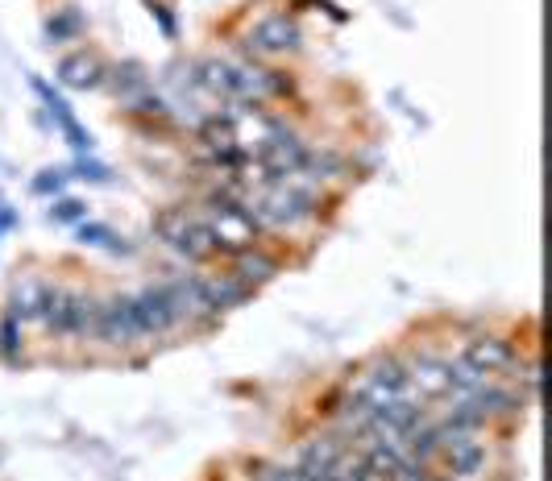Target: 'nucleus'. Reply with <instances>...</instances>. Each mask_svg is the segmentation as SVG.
<instances>
[{
	"label": "nucleus",
	"mask_w": 552,
	"mask_h": 481,
	"mask_svg": "<svg viewBox=\"0 0 552 481\" xmlns=\"http://www.w3.org/2000/svg\"><path fill=\"white\" fill-rule=\"evenodd\" d=\"M208 233L216 241V249H229V253H241V249H254V233H258V220L250 212V204L233 200V195H212L208 200Z\"/></svg>",
	"instance_id": "obj_1"
},
{
	"label": "nucleus",
	"mask_w": 552,
	"mask_h": 481,
	"mask_svg": "<svg viewBox=\"0 0 552 481\" xmlns=\"http://www.w3.org/2000/svg\"><path fill=\"white\" fill-rule=\"evenodd\" d=\"M154 233H158V241H167L175 253H183L187 262H204V258L216 253V241L208 233V224L196 220L187 208H162L154 216Z\"/></svg>",
	"instance_id": "obj_2"
},
{
	"label": "nucleus",
	"mask_w": 552,
	"mask_h": 481,
	"mask_svg": "<svg viewBox=\"0 0 552 481\" xmlns=\"http://www.w3.org/2000/svg\"><path fill=\"white\" fill-rule=\"evenodd\" d=\"M250 212H254V220H258V229H291V224L308 220V216L316 212V195H312L308 187H295V183L287 179V183H279L274 191H266Z\"/></svg>",
	"instance_id": "obj_3"
},
{
	"label": "nucleus",
	"mask_w": 552,
	"mask_h": 481,
	"mask_svg": "<svg viewBox=\"0 0 552 481\" xmlns=\"http://www.w3.org/2000/svg\"><path fill=\"white\" fill-rule=\"evenodd\" d=\"M96 311H100V303L75 295V291H50L46 307H42V324L50 332H63V336H92Z\"/></svg>",
	"instance_id": "obj_4"
},
{
	"label": "nucleus",
	"mask_w": 552,
	"mask_h": 481,
	"mask_svg": "<svg viewBox=\"0 0 552 481\" xmlns=\"http://www.w3.org/2000/svg\"><path fill=\"white\" fill-rule=\"evenodd\" d=\"M258 162H262V179L270 183H287L291 175L303 171V162H308V150H303V141L295 133H283V129H274L262 137V146H258Z\"/></svg>",
	"instance_id": "obj_5"
},
{
	"label": "nucleus",
	"mask_w": 552,
	"mask_h": 481,
	"mask_svg": "<svg viewBox=\"0 0 552 481\" xmlns=\"http://www.w3.org/2000/svg\"><path fill=\"white\" fill-rule=\"evenodd\" d=\"M129 316H133L137 336H162V332H171L175 320H179L162 287H146L142 295H133L129 299Z\"/></svg>",
	"instance_id": "obj_6"
},
{
	"label": "nucleus",
	"mask_w": 552,
	"mask_h": 481,
	"mask_svg": "<svg viewBox=\"0 0 552 481\" xmlns=\"http://www.w3.org/2000/svg\"><path fill=\"white\" fill-rule=\"evenodd\" d=\"M291 92V79H283L279 71H266L258 63H245L233 71V96L250 100V104H262V100H279Z\"/></svg>",
	"instance_id": "obj_7"
},
{
	"label": "nucleus",
	"mask_w": 552,
	"mask_h": 481,
	"mask_svg": "<svg viewBox=\"0 0 552 481\" xmlns=\"http://www.w3.org/2000/svg\"><path fill=\"white\" fill-rule=\"evenodd\" d=\"M250 50L258 54H287V50H299V25L287 17V13H270L262 17L254 30H250Z\"/></svg>",
	"instance_id": "obj_8"
},
{
	"label": "nucleus",
	"mask_w": 552,
	"mask_h": 481,
	"mask_svg": "<svg viewBox=\"0 0 552 481\" xmlns=\"http://www.w3.org/2000/svg\"><path fill=\"white\" fill-rule=\"evenodd\" d=\"M96 336L104 345H133L137 341V328H133V316H129V299H108L100 303L96 311Z\"/></svg>",
	"instance_id": "obj_9"
},
{
	"label": "nucleus",
	"mask_w": 552,
	"mask_h": 481,
	"mask_svg": "<svg viewBox=\"0 0 552 481\" xmlns=\"http://www.w3.org/2000/svg\"><path fill=\"white\" fill-rule=\"evenodd\" d=\"M34 92L42 96V104L50 108V117H54V125H59L63 129V137H67V146L75 150V154H88L92 150V133L84 129V125H79L75 117H71V108H67V100L63 96H54L50 88H46V83L42 79H34Z\"/></svg>",
	"instance_id": "obj_10"
},
{
	"label": "nucleus",
	"mask_w": 552,
	"mask_h": 481,
	"mask_svg": "<svg viewBox=\"0 0 552 481\" xmlns=\"http://www.w3.org/2000/svg\"><path fill=\"white\" fill-rule=\"evenodd\" d=\"M465 365H474L478 374H503L515 361V349L503 341V336H478V341L465 345Z\"/></svg>",
	"instance_id": "obj_11"
},
{
	"label": "nucleus",
	"mask_w": 552,
	"mask_h": 481,
	"mask_svg": "<svg viewBox=\"0 0 552 481\" xmlns=\"http://www.w3.org/2000/svg\"><path fill=\"white\" fill-rule=\"evenodd\" d=\"M411 374V386H420V394H428V399H440V394H449L453 382H449V361H440L432 353H420L416 361L407 365Z\"/></svg>",
	"instance_id": "obj_12"
},
{
	"label": "nucleus",
	"mask_w": 552,
	"mask_h": 481,
	"mask_svg": "<svg viewBox=\"0 0 552 481\" xmlns=\"http://www.w3.org/2000/svg\"><path fill=\"white\" fill-rule=\"evenodd\" d=\"M100 75H104V67L88 50H75V54H67V59L59 63V83H63V88H75V92L96 88Z\"/></svg>",
	"instance_id": "obj_13"
},
{
	"label": "nucleus",
	"mask_w": 552,
	"mask_h": 481,
	"mask_svg": "<svg viewBox=\"0 0 552 481\" xmlns=\"http://www.w3.org/2000/svg\"><path fill=\"white\" fill-rule=\"evenodd\" d=\"M345 457V440L341 436H320L299 448V469L303 473H333V465Z\"/></svg>",
	"instance_id": "obj_14"
},
{
	"label": "nucleus",
	"mask_w": 552,
	"mask_h": 481,
	"mask_svg": "<svg viewBox=\"0 0 552 481\" xmlns=\"http://www.w3.org/2000/svg\"><path fill=\"white\" fill-rule=\"evenodd\" d=\"M46 295H50L46 282L34 278V274H25L17 287H13V307H9V316H17V320H42Z\"/></svg>",
	"instance_id": "obj_15"
},
{
	"label": "nucleus",
	"mask_w": 552,
	"mask_h": 481,
	"mask_svg": "<svg viewBox=\"0 0 552 481\" xmlns=\"http://www.w3.org/2000/svg\"><path fill=\"white\" fill-rule=\"evenodd\" d=\"M445 452H449V477H457V481H465V477H478V473H482V465H486V444H482V440H474V436H465V440L449 444Z\"/></svg>",
	"instance_id": "obj_16"
},
{
	"label": "nucleus",
	"mask_w": 552,
	"mask_h": 481,
	"mask_svg": "<svg viewBox=\"0 0 552 481\" xmlns=\"http://www.w3.org/2000/svg\"><path fill=\"white\" fill-rule=\"evenodd\" d=\"M233 274L245 282V287H262V282H270L274 274H279V262L262 249H241L233 258Z\"/></svg>",
	"instance_id": "obj_17"
},
{
	"label": "nucleus",
	"mask_w": 552,
	"mask_h": 481,
	"mask_svg": "<svg viewBox=\"0 0 552 481\" xmlns=\"http://www.w3.org/2000/svg\"><path fill=\"white\" fill-rule=\"evenodd\" d=\"M204 291L212 299L216 311H225V307H241L245 299L254 295V287H245V282L237 274H216V278H204Z\"/></svg>",
	"instance_id": "obj_18"
},
{
	"label": "nucleus",
	"mask_w": 552,
	"mask_h": 481,
	"mask_svg": "<svg viewBox=\"0 0 552 481\" xmlns=\"http://www.w3.org/2000/svg\"><path fill=\"white\" fill-rule=\"evenodd\" d=\"M461 399H469L478 411H482V419H490V415H507V411H519L523 407V399L519 394H511V390H503V386H482V390H474V394H461Z\"/></svg>",
	"instance_id": "obj_19"
},
{
	"label": "nucleus",
	"mask_w": 552,
	"mask_h": 481,
	"mask_svg": "<svg viewBox=\"0 0 552 481\" xmlns=\"http://www.w3.org/2000/svg\"><path fill=\"white\" fill-rule=\"evenodd\" d=\"M366 457V465H370V473H374V481H386L391 477L403 461H407V452H403V444H386V440H370V448L362 452Z\"/></svg>",
	"instance_id": "obj_20"
},
{
	"label": "nucleus",
	"mask_w": 552,
	"mask_h": 481,
	"mask_svg": "<svg viewBox=\"0 0 552 481\" xmlns=\"http://www.w3.org/2000/svg\"><path fill=\"white\" fill-rule=\"evenodd\" d=\"M449 382H453L457 394H474L490 382V374H478L474 365H465V361H449Z\"/></svg>",
	"instance_id": "obj_21"
},
{
	"label": "nucleus",
	"mask_w": 552,
	"mask_h": 481,
	"mask_svg": "<svg viewBox=\"0 0 552 481\" xmlns=\"http://www.w3.org/2000/svg\"><path fill=\"white\" fill-rule=\"evenodd\" d=\"M79 30H84V17H79L75 9H59V17H50V25H46V38L50 42H67Z\"/></svg>",
	"instance_id": "obj_22"
},
{
	"label": "nucleus",
	"mask_w": 552,
	"mask_h": 481,
	"mask_svg": "<svg viewBox=\"0 0 552 481\" xmlns=\"http://www.w3.org/2000/svg\"><path fill=\"white\" fill-rule=\"evenodd\" d=\"M200 83L208 92H220V96H233V67H225V63H204V75H200Z\"/></svg>",
	"instance_id": "obj_23"
},
{
	"label": "nucleus",
	"mask_w": 552,
	"mask_h": 481,
	"mask_svg": "<svg viewBox=\"0 0 552 481\" xmlns=\"http://www.w3.org/2000/svg\"><path fill=\"white\" fill-rule=\"evenodd\" d=\"M79 241H84V245H100V249H113V253L129 249L113 229H108V224H84V229H79Z\"/></svg>",
	"instance_id": "obj_24"
},
{
	"label": "nucleus",
	"mask_w": 552,
	"mask_h": 481,
	"mask_svg": "<svg viewBox=\"0 0 552 481\" xmlns=\"http://www.w3.org/2000/svg\"><path fill=\"white\" fill-rule=\"evenodd\" d=\"M333 477L337 481H374V473H370V465H366V457H345L333 465Z\"/></svg>",
	"instance_id": "obj_25"
},
{
	"label": "nucleus",
	"mask_w": 552,
	"mask_h": 481,
	"mask_svg": "<svg viewBox=\"0 0 552 481\" xmlns=\"http://www.w3.org/2000/svg\"><path fill=\"white\" fill-rule=\"evenodd\" d=\"M0 353L9 361L21 353V320L17 316H5V324H0Z\"/></svg>",
	"instance_id": "obj_26"
},
{
	"label": "nucleus",
	"mask_w": 552,
	"mask_h": 481,
	"mask_svg": "<svg viewBox=\"0 0 552 481\" xmlns=\"http://www.w3.org/2000/svg\"><path fill=\"white\" fill-rule=\"evenodd\" d=\"M88 216V208L79 204V200H59L50 208V220H59V224H75V220H84Z\"/></svg>",
	"instance_id": "obj_27"
},
{
	"label": "nucleus",
	"mask_w": 552,
	"mask_h": 481,
	"mask_svg": "<svg viewBox=\"0 0 552 481\" xmlns=\"http://www.w3.org/2000/svg\"><path fill=\"white\" fill-rule=\"evenodd\" d=\"M63 183H67V175H63V171H46V175H38V179H34V191H38V195H59V191H63Z\"/></svg>",
	"instance_id": "obj_28"
},
{
	"label": "nucleus",
	"mask_w": 552,
	"mask_h": 481,
	"mask_svg": "<svg viewBox=\"0 0 552 481\" xmlns=\"http://www.w3.org/2000/svg\"><path fill=\"white\" fill-rule=\"evenodd\" d=\"M75 175H79V179H92V183H108V166L79 158V162H75Z\"/></svg>",
	"instance_id": "obj_29"
},
{
	"label": "nucleus",
	"mask_w": 552,
	"mask_h": 481,
	"mask_svg": "<svg viewBox=\"0 0 552 481\" xmlns=\"http://www.w3.org/2000/svg\"><path fill=\"white\" fill-rule=\"evenodd\" d=\"M386 481H428V473H424V465H416V461L407 457V461H403L391 477H386Z\"/></svg>",
	"instance_id": "obj_30"
},
{
	"label": "nucleus",
	"mask_w": 552,
	"mask_h": 481,
	"mask_svg": "<svg viewBox=\"0 0 552 481\" xmlns=\"http://www.w3.org/2000/svg\"><path fill=\"white\" fill-rule=\"evenodd\" d=\"M150 13L158 17V25H162V34H167V38H175V17H171V9H167V5H162V0H158V5H150Z\"/></svg>",
	"instance_id": "obj_31"
},
{
	"label": "nucleus",
	"mask_w": 552,
	"mask_h": 481,
	"mask_svg": "<svg viewBox=\"0 0 552 481\" xmlns=\"http://www.w3.org/2000/svg\"><path fill=\"white\" fill-rule=\"evenodd\" d=\"M13 224H17V212H13L9 204H0V237H5V233L13 229Z\"/></svg>",
	"instance_id": "obj_32"
},
{
	"label": "nucleus",
	"mask_w": 552,
	"mask_h": 481,
	"mask_svg": "<svg viewBox=\"0 0 552 481\" xmlns=\"http://www.w3.org/2000/svg\"><path fill=\"white\" fill-rule=\"evenodd\" d=\"M146 5H154V0H146Z\"/></svg>",
	"instance_id": "obj_33"
}]
</instances>
